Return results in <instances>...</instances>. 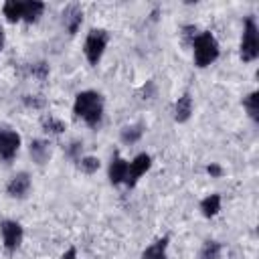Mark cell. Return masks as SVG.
<instances>
[{"mask_svg":"<svg viewBox=\"0 0 259 259\" xmlns=\"http://www.w3.org/2000/svg\"><path fill=\"white\" fill-rule=\"evenodd\" d=\"M190 115H192V97L190 93H182L174 101V121L184 123L190 119Z\"/></svg>","mask_w":259,"mask_h":259,"instance_id":"11","label":"cell"},{"mask_svg":"<svg viewBox=\"0 0 259 259\" xmlns=\"http://www.w3.org/2000/svg\"><path fill=\"white\" fill-rule=\"evenodd\" d=\"M81 148H83V144H81V142H71V144H69V148H67V156H69V158H73V160L77 162V160L83 156V154H81Z\"/></svg>","mask_w":259,"mask_h":259,"instance_id":"23","label":"cell"},{"mask_svg":"<svg viewBox=\"0 0 259 259\" xmlns=\"http://www.w3.org/2000/svg\"><path fill=\"white\" fill-rule=\"evenodd\" d=\"M28 154H30L32 162H36V164L40 166V164H45V162L51 158V144H49L47 140L36 138V140L30 142V146H28Z\"/></svg>","mask_w":259,"mask_h":259,"instance_id":"12","label":"cell"},{"mask_svg":"<svg viewBox=\"0 0 259 259\" xmlns=\"http://www.w3.org/2000/svg\"><path fill=\"white\" fill-rule=\"evenodd\" d=\"M61 259H77V249H75V247H69V249L61 255Z\"/></svg>","mask_w":259,"mask_h":259,"instance_id":"25","label":"cell"},{"mask_svg":"<svg viewBox=\"0 0 259 259\" xmlns=\"http://www.w3.org/2000/svg\"><path fill=\"white\" fill-rule=\"evenodd\" d=\"M239 57L245 63H253L259 57V28L255 16H247L243 22V34L239 45Z\"/></svg>","mask_w":259,"mask_h":259,"instance_id":"3","label":"cell"},{"mask_svg":"<svg viewBox=\"0 0 259 259\" xmlns=\"http://www.w3.org/2000/svg\"><path fill=\"white\" fill-rule=\"evenodd\" d=\"M243 107H245L247 115L257 123V121H259V91H251V93L243 99Z\"/></svg>","mask_w":259,"mask_h":259,"instance_id":"19","label":"cell"},{"mask_svg":"<svg viewBox=\"0 0 259 259\" xmlns=\"http://www.w3.org/2000/svg\"><path fill=\"white\" fill-rule=\"evenodd\" d=\"M127 166H130V162H127L119 152H113V156H111V160H109V166H107V176H109V182H111L113 186L125 182Z\"/></svg>","mask_w":259,"mask_h":259,"instance_id":"10","label":"cell"},{"mask_svg":"<svg viewBox=\"0 0 259 259\" xmlns=\"http://www.w3.org/2000/svg\"><path fill=\"white\" fill-rule=\"evenodd\" d=\"M103 111H105V101L99 91L85 89L75 95L73 101V113L77 119L87 123L89 127H99L103 121Z\"/></svg>","mask_w":259,"mask_h":259,"instance_id":"1","label":"cell"},{"mask_svg":"<svg viewBox=\"0 0 259 259\" xmlns=\"http://www.w3.org/2000/svg\"><path fill=\"white\" fill-rule=\"evenodd\" d=\"M192 59L198 69L212 65L221 55V45L210 30H200L192 40Z\"/></svg>","mask_w":259,"mask_h":259,"instance_id":"2","label":"cell"},{"mask_svg":"<svg viewBox=\"0 0 259 259\" xmlns=\"http://www.w3.org/2000/svg\"><path fill=\"white\" fill-rule=\"evenodd\" d=\"M20 150V136L14 130L0 127V160L10 162Z\"/></svg>","mask_w":259,"mask_h":259,"instance_id":"7","label":"cell"},{"mask_svg":"<svg viewBox=\"0 0 259 259\" xmlns=\"http://www.w3.org/2000/svg\"><path fill=\"white\" fill-rule=\"evenodd\" d=\"M206 174H208L210 178H219V176L223 174V168H221L219 164H214V162H210V164L206 166Z\"/></svg>","mask_w":259,"mask_h":259,"instance_id":"24","label":"cell"},{"mask_svg":"<svg viewBox=\"0 0 259 259\" xmlns=\"http://www.w3.org/2000/svg\"><path fill=\"white\" fill-rule=\"evenodd\" d=\"M61 20L67 34H75L83 24V8L79 4H67L61 12Z\"/></svg>","mask_w":259,"mask_h":259,"instance_id":"9","label":"cell"},{"mask_svg":"<svg viewBox=\"0 0 259 259\" xmlns=\"http://www.w3.org/2000/svg\"><path fill=\"white\" fill-rule=\"evenodd\" d=\"M45 8H47V6H45V2H38V0H24L22 20H24V22H28V24L36 22V20L42 16Z\"/></svg>","mask_w":259,"mask_h":259,"instance_id":"16","label":"cell"},{"mask_svg":"<svg viewBox=\"0 0 259 259\" xmlns=\"http://www.w3.org/2000/svg\"><path fill=\"white\" fill-rule=\"evenodd\" d=\"M221 255H223L221 243L214 241V239H208V241H204V245L200 247L198 259H221Z\"/></svg>","mask_w":259,"mask_h":259,"instance_id":"18","label":"cell"},{"mask_svg":"<svg viewBox=\"0 0 259 259\" xmlns=\"http://www.w3.org/2000/svg\"><path fill=\"white\" fill-rule=\"evenodd\" d=\"M142 259H168V237L156 239L142 253Z\"/></svg>","mask_w":259,"mask_h":259,"instance_id":"13","label":"cell"},{"mask_svg":"<svg viewBox=\"0 0 259 259\" xmlns=\"http://www.w3.org/2000/svg\"><path fill=\"white\" fill-rule=\"evenodd\" d=\"M30 75L36 77V79H47L49 77V65L47 63H32L30 65Z\"/></svg>","mask_w":259,"mask_h":259,"instance_id":"22","label":"cell"},{"mask_svg":"<svg viewBox=\"0 0 259 259\" xmlns=\"http://www.w3.org/2000/svg\"><path fill=\"white\" fill-rule=\"evenodd\" d=\"M0 237H2V243H4V249L6 251H16L24 239V229L18 221H12V219H4L0 221Z\"/></svg>","mask_w":259,"mask_h":259,"instance_id":"5","label":"cell"},{"mask_svg":"<svg viewBox=\"0 0 259 259\" xmlns=\"http://www.w3.org/2000/svg\"><path fill=\"white\" fill-rule=\"evenodd\" d=\"M152 168V156L150 154H146V152H142V154H138L132 162H130V166H127V176H125V186H130V188H134L136 184H138V180L148 172Z\"/></svg>","mask_w":259,"mask_h":259,"instance_id":"6","label":"cell"},{"mask_svg":"<svg viewBox=\"0 0 259 259\" xmlns=\"http://www.w3.org/2000/svg\"><path fill=\"white\" fill-rule=\"evenodd\" d=\"M107 42H109V32L105 28H91L85 36V45H83V53H85V59L91 67H97L105 49H107Z\"/></svg>","mask_w":259,"mask_h":259,"instance_id":"4","label":"cell"},{"mask_svg":"<svg viewBox=\"0 0 259 259\" xmlns=\"http://www.w3.org/2000/svg\"><path fill=\"white\" fill-rule=\"evenodd\" d=\"M4 42H6V34H4V28H2V24H0V53H2V49H4Z\"/></svg>","mask_w":259,"mask_h":259,"instance_id":"26","label":"cell"},{"mask_svg":"<svg viewBox=\"0 0 259 259\" xmlns=\"http://www.w3.org/2000/svg\"><path fill=\"white\" fill-rule=\"evenodd\" d=\"M22 12H24V0H6L2 4V14L12 24L22 20Z\"/></svg>","mask_w":259,"mask_h":259,"instance_id":"14","label":"cell"},{"mask_svg":"<svg viewBox=\"0 0 259 259\" xmlns=\"http://www.w3.org/2000/svg\"><path fill=\"white\" fill-rule=\"evenodd\" d=\"M30 174L28 172H16L8 182H6V194L10 198H26L28 192H30Z\"/></svg>","mask_w":259,"mask_h":259,"instance_id":"8","label":"cell"},{"mask_svg":"<svg viewBox=\"0 0 259 259\" xmlns=\"http://www.w3.org/2000/svg\"><path fill=\"white\" fill-rule=\"evenodd\" d=\"M99 166H101V162H99V158H95V156H81V158L77 160V168H79L83 174H95V172L99 170Z\"/></svg>","mask_w":259,"mask_h":259,"instance_id":"21","label":"cell"},{"mask_svg":"<svg viewBox=\"0 0 259 259\" xmlns=\"http://www.w3.org/2000/svg\"><path fill=\"white\" fill-rule=\"evenodd\" d=\"M144 136V123H132L121 130V142L123 144H136Z\"/></svg>","mask_w":259,"mask_h":259,"instance_id":"20","label":"cell"},{"mask_svg":"<svg viewBox=\"0 0 259 259\" xmlns=\"http://www.w3.org/2000/svg\"><path fill=\"white\" fill-rule=\"evenodd\" d=\"M40 127H42V132L49 134V136H59V134L65 132L67 125H65V121L59 119L57 115H53V113H45V115L40 117Z\"/></svg>","mask_w":259,"mask_h":259,"instance_id":"15","label":"cell"},{"mask_svg":"<svg viewBox=\"0 0 259 259\" xmlns=\"http://www.w3.org/2000/svg\"><path fill=\"white\" fill-rule=\"evenodd\" d=\"M219 210H221V194L212 192V194H208V196H204L200 200V212H202V217L212 219V217L219 214Z\"/></svg>","mask_w":259,"mask_h":259,"instance_id":"17","label":"cell"}]
</instances>
